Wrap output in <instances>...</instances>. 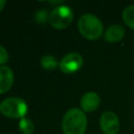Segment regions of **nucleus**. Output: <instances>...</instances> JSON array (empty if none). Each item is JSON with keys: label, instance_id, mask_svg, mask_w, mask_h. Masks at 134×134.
<instances>
[{"label": "nucleus", "instance_id": "1", "mask_svg": "<svg viewBox=\"0 0 134 134\" xmlns=\"http://www.w3.org/2000/svg\"><path fill=\"white\" fill-rule=\"evenodd\" d=\"M87 128V117L83 110L77 108L69 109L62 120L64 134H84Z\"/></svg>", "mask_w": 134, "mask_h": 134}, {"label": "nucleus", "instance_id": "2", "mask_svg": "<svg viewBox=\"0 0 134 134\" xmlns=\"http://www.w3.org/2000/svg\"><path fill=\"white\" fill-rule=\"evenodd\" d=\"M80 34L88 40L98 39L104 31L102 21L92 14H84L80 17L77 22Z\"/></svg>", "mask_w": 134, "mask_h": 134}, {"label": "nucleus", "instance_id": "3", "mask_svg": "<svg viewBox=\"0 0 134 134\" xmlns=\"http://www.w3.org/2000/svg\"><path fill=\"white\" fill-rule=\"evenodd\" d=\"M0 113L9 118L21 119L27 113V104L20 97H7L0 103Z\"/></svg>", "mask_w": 134, "mask_h": 134}, {"label": "nucleus", "instance_id": "4", "mask_svg": "<svg viewBox=\"0 0 134 134\" xmlns=\"http://www.w3.org/2000/svg\"><path fill=\"white\" fill-rule=\"evenodd\" d=\"M73 19V12L67 5H59L52 9L49 16L51 26L58 29L66 28L70 25Z\"/></svg>", "mask_w": 134, "mask_h": 134}, {"label": "nucleus", "instance_id": "5", "mask_svg": "<svg viewBox=\"0 0 134 134\" xmlns=\"http://www.w3.org/2000/svg\"><path fill=\"white\" fill-rule=\"evenodd\" d=\"M83 66V58L77 52H70L60 61V69L67 74L76 72Z\"/></svg>", "mask_w": 134, "mask_h": 134}, {"label": "nucleus", "instance_id": "6", "mask_svg": "<svg viewBox=\"0 0 134 134\" xmlns=\"http://www.w3.org/2000/svg\"><path fill=\"white\" fill-rule=\"evenodd\" d=\"M99 126L105 134H116L119 130V119L115 113L106 111L100 116Z\"/></svg>", "mask_w": 134, "mask_h": 134}, {"label": "nucleus", "instance_id": "7", "mask_svg": "<svg viewBox=\"0 0 134 134\" xmlns=\"http://www.w3.org/2000/svg\"><path fill=\"white\" fill-rule=\"evenodd\" d=\"M100 98L95 92H87L81 98V108L84 112H92L98 108Z\"/></svg>", "mask_w": 134, "mask_h": 134}, {"label": "nucleus", "instance_id": "8", "mask_svg": "<svg viewBox=\"0 0 134 134\" xmlns=\"http://www.w3.org/2000/svg\"><path fill=\"white\" fill-rule=\"evenodd\" d=\"M14 83V73L12 69L5 65L0 66V94L7 92Z\"/></svg>", "mask_w": 134, "mask_h": 134}, {"label": "nucleus", "instance_id": "9", "mask_svg": "<svg viewBox=\"0 0 134 134\" xmlns=\"http://www.w3.org/2000/svg\"><path fill=\"white\" fill-rule=\"evenodd\" d=\"M124 36H125V28L119 24H113L106 29L104 34V39L106 42L116 43L120 41L124 38Z\"/></svg>", "mask_w": 134, "mask_h": 134}, {"label": "nucleus", "instance_id": "10", "mask_svg": "<svg viewBox=\"0 0 134 134\" xmlns=\"http://www.w3.org/2000/svg\"><path fill=\"white\" fill-rule=\"evenodd\" d=\"M40 63H41L42 68H44V69H46V70H53V69H55L58 66H60V63H59V61L55 59V57L49 55V54L42 57Z\"/></svg>", "mask_w": 134, "mask_h": 134}, {"label": "nucleus", "instance_id": "11", "mask_svg": "<svg viewBox=\"0 0 134 134\" xmlns=\"http://www.w3.org/2000/svg\"><path fill=\"white\" fill-rule=\"evenodd\" d=\"M122 20L130 28L134 29V4L127 6L122 10Z\"/></svg>", "mask_w": 134, "mask_h": 134}, {"label": "nucleus", "instance_id": "12", "mask_svg": "<svg viewBox=\"0 0 134 134\" xmlns=\"http://www.w3.org/2000/svg\"><path fill=\"white\" fill-rule=\"evenodd\" d=\"M19 128L23 134H31L34 131V122L30 119L23 117L19 121Z\"/></svg>", "mask_w": 134, "mask_h": 134}, {"label": "nucleus", "instance_id": "13", "mask_svg": "<svg viewBox=\"0 0 134 134\" xmlns=\"http://www.w3.org/2000/svg\"><path fill=\"white\" fill-rule=\"evenodd\" d=\"M49 16H50V15L47 13V10L43 9V10H39V12L36 14L35 19H36V21H37L38 23H45L47 20L49 21Z\"/></svg>", "mask_w": 134, "mask_h": 134}, {"label": "nucleus", "instance_id": "14", "mask_svg": "<svg viewBox=\"0 0 134 134\" xmlns=\"http://www.w3.org/2000/svg\"><path fill=\"white\" fill-rule=\"evenodd\" d=\"M8 61V52L7 50L0 45V65L3 66V64H5Z\"/></svg>", "mask_w": 134, "mask_h": 134}, {"label": "nucleus", "instance_id": "15", "mask_svg": "<svg viewBox=\"0 0 134 134\" xmlns=\"http://www.w3.org/2000/svg\"><path fill=\"white\" fill-rule=\"evenodd\" d=\"M5 4H6V1H5V0H0V12L4 8Z\"/></svg>", "mask_w": 134, "mask_h": 134}]
</instances>
